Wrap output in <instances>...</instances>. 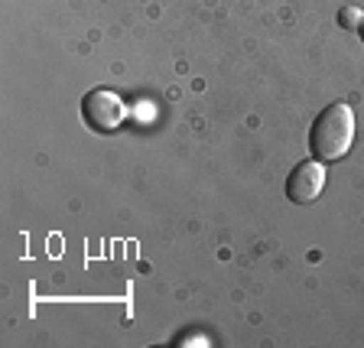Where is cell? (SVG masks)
Listing matches in <instances>:
<instances>
[{"instance_id": "cell-1", "label": "cell", "mask_w": 364, "mask_h": 348, "mask_svg": "<svg viewBox=\"0 0 364 348\" xmlns=\"http://www.w3.org/2000/svg\"><path fill=\"white\" fill-rule=\"evenodd\" d=\"M355 144V111L348 105H328L309 127V153L316 159H341Z\"/></svg>"}, {"instance_id": "cell-2", "label": "cell", "mask_w": 364, "mask_h": 348, "mask_svg": "<svg viewBox=\"0 0 364 348\" xmlns=\"http://www.w3.org/2000/svg\"><path fill=\"white\" fill-rule=\"evenodd\" d=\"M124 114H127V107H124V101L114 95V91L107 88H95L85 95L82 101V117L85 124H88L95 134H107V130H117L124 121Z\"/></svg>"}, {"instance_id": "cell-3", "label": "cell", "mask_w": 364, "mask_h": 348, "mask_svg": "<svg viewBox=\"0 0 364 348\" xmlns=\"http://www.w3.org/2000/svg\"><path fill=\"white\" fill-rule=\"evenodd\" d=\"M326 189V169L318 159H306L289 173L287 179V199L296 205H309L318 199V192Z\"/></svg>"}, {"instance_id": "cell-4", "label": "cell", "mask_w": 364, "mask_h": 348, "mask_svg": "<svg viewBox=\"0 0 364 348\" xmlns=\"http://www.w3.org/2000/svg\"><path fill=\"white\" fill-rule=\"evenodd\" d=\"M338 23H341V26H355V30H358V23H361V10H358V7H345L338 14Z\"/></svg>"}, {"instance_id": "cell-5", "label": "cell", "mask_w": 364, "mask_h": 348, "mask_svg": "<svg viewBox=\"0 0 364 348\" xmlns=\"http://www.w3.org/2000/svg\"><path fill=\"white\" fill-rule=\"evenodd\" d=\"M358 33H361V39H364V16H361V23H358Z\"/></svg>"}]
</instances>
